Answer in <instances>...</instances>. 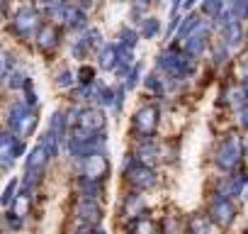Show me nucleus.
I'll return each mask as SVG.
<instances>
[{
  "label": "nucleus",
  "instance_id": "6e6552de",
  "mask_svg": "<svg viewBox=\"0 0 248 234\" xmlns=\"http://www.w3.org/2000/svg\"><path fill=\"white\" fill-rule=\"evenodd\" d=\"M238 117H241V125H243V127L248 130V105H246V107H243V110L238 112Z\"/></svg>",
  "mask_w": 248,
  "mask_h": 234
},
{
  "label": "nucleus",
  "instance_id": "f03ea898",
  "mask_svg": "<svg viewBox=\"0 0 248 234\" xmlns=\"http://www.w3.org/2000/svg\"><path fill=\"white\" fill-rule=\"evenodd\" d=\"M236 217V207L231 202V198H224V195H214L212 202H209V219L219 227H229Z\"/></svg>",
  "mask_w": 248,
  "mask_h": 234
},
{
  "label": "nucleus",
  "instance_id": "423d86ee",
  "mask_svg": "<svg viewBox=\"0 0 248 234\" xmlns=\"http://www.w3.org/2000/svg\"><path fill=\"white\" fill-rule=\"evenodd\" d=\"M187 227H190L192 234H214V232H217V229H214V222H212L209 217H204V215H192Z\"/></svg>",
  "mask_w": 248,
  "mask_h": 234
},
{
  "label": "nucleus",
  "instance_id": "7ed1b4c3",
  "mask_svg": "<svg viewBox=\"0 0 248 234\" xmlns=\"http://www.w3.org/2000/svg\"><path fill=\"white\" fill-rule=\"evenodd\" d=\"M127 181H129L134 188L146 190V188H151V185L156 183V176H154V171L146 168V166H134L132 171H127Z\"/></svg>",
  "mask_w": 248,
  "mask_h": 234
},
{
  "label": "nucleus",
  "instance_id": "39448f33",
  "mask_svg": "<svg viewBox=\"0 0 248 234\" xmlns=\"http://www.w3.org/2000/svg\"><path fill=\"white\" fill-rule=\"evenodd\" d=\"M156 110L154 107H146V110H141V112H137V127H139V132L141 134H151L154 130H156Z\"/></svg>",
  "mask_w": 248,
  "mask_h": 234
},
{
  "label": "nucleus",
  "instance_id": "9d476101",
  "mask_svg": "<svg viewBox=\"0 0 248 234\" xmlns=\"http://www.w3.org/2000/svg\"><path fill=\"white\" fill-rule=\"evenodd\" d=\"M246 156H248V144H246Z\"/></svg>",
  "mask_w": 248,
  "mask_h": 234
},
{
  "label": "nucleus",
  "instance_id": "1a4fd4ad",
  "mask_svg": "<svg viewBox=\"0 0 248 234\" xmlns=\"http://www.w3.org/2000/svg\"><path fill=\"white\" fill-rule=\"evenodd\" d=\"M243 85H246V90H248V78H246V83H243Z\"/></svg>",
  "mask_w": 248,
  "mask_h": 234
},
{
  "label": "nucleus",
  "instance_id": "20e7f679",
  "mask_svg": "<svg viewBox=\"0 0 248 234\" xmlns=\"http://www.w3.org/2000/svg\"><path fill=\"white\" fill-rule=\"evenodd\" d=\"M246 181H248V176H246V173H236V176H231L229 181H224V183H221V190H219V195H224V198L241 195V190H243Z\"/></svg>",
  "mask_w": 248,
  "mask_h": 234
},
{
  "label": "nucleus",
  "instance_id": "f257e3e1",
  "mask_svg": "<svg viewBox=\"0 0 248 234\" xmlns=\"http://www.w3.org/2000/svg\"><path fill=\"white\" fill-rule=\"evenodd\" d=\"M241 156H243V147H241L238 137H226V139L217 147V156H214V161H217L219 168H224V171H233V168H238Z\"/></svg>",
  "mask_w": 248,
  "mask_h": 234
},
{
  "label": "nucleus",
  "instance_id": "0eeeda50",
  "mask_svg": "<svg viewBox=\"0 0 248 234\" xmlns=\"http://www.w3.org/2000/svg\"><path fill=\"white\" fill-rule=\"evenodd\" d=\"M132 232H134V234H158V227H156L151 219H139Z\"/></svg>",
  "mask_w": 248,
  "mask_h": 234
}]
</instances>
